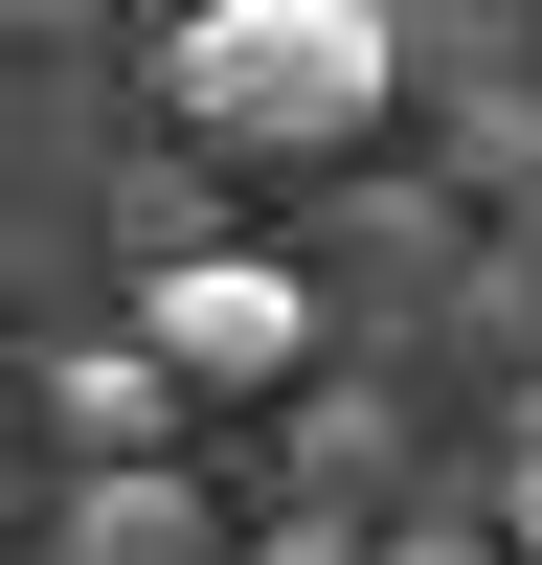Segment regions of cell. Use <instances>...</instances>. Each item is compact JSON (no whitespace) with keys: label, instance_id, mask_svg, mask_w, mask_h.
Instances as JSON below:
<instances>
[{"label":"cell","instance_id":"cell-1","mask_svg":"<svg viewBox=\"0 0 542 565\" xmlns=\"http://www.w3.org/2000/svg\"><path fill=\"white\" fill-rule=\"evenodd\" d=\"M159 90L226 159H361L384 90H406V45H384V0H204V23L159 45Z\"/></svg>","mask_w":542,"mask_h":565},{"label":"cell","instance_id":"cell-2","mask_svg":"<svg viewBox=\"0 0 542 565\" xmlns=\"http://www.w3.org/2000/svg\"><path fill=\"white\" fill-rule=\"evenodd\" d=\"M294 340H316V271H294V249H159V271H136V362H159V407L294 385Z\"/></svg>","mask_w":542,"mask_h":565},{"label":"cell","instance_id":"cell-3","mask_svg":"<svg viewBox=\"0 0 542 565\" xmlns=\"http://www.w3.org/2000/svg\"><path fill=\"white\" fill-rule=\"evenodd\" d=\"M45 430H68V452H159L181 407H159V362L113 340V362H68V385H45Z\"/></svg>","mask_w":542,"mask_h":565},{"label":"cell","instance_id":"cell-4","mask_svg":"<svg viewBox=\"0 0 542 565\" xmlns=\"http://www.w3.org/2000/svg\"><path fill=\"white\" fill-rule=\"evenodd\" d=\"M520 543H542V407H520Z\"/></svg>","mask_w":542,"mask_h":565}]
</instances>
